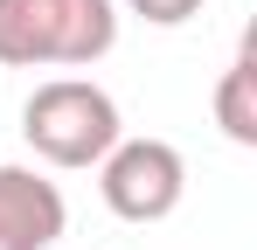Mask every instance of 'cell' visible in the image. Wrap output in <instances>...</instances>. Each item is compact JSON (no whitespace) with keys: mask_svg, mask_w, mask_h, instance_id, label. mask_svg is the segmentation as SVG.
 <instances>
[{"mask_svg":"<svg viewBox=\"0 0 257 250\" xmlns=\"http://www.w3.org/2000/svg\"><path fill=\"white\" fill-rule=\"evenodd\" d=\"M21 139H28L49 167H97L125 139V125H118V104H111L104 83L49 77V83H35V97L21 104Z\"/></svg>","mask_w":257,"mask_h":250,"instance_id":"obj_2","label":"cell"},{"mask_svg":"<svg viewBox=\"0 0 257 250\" xmlns=\"http://www.w3.org/2000/svg\"><path fill=\"white\" fill-rule=\"evenodd\" d=\"M139 21H153V28H181V21H195L202 14V0H125Z\"/></svg>","mask_w":257,"mask_h":250,"instance_id":"obj_6","label":"cell"},{"mask_svg":"<svg viewBox=\"0 0 257 250\" xmlns=\"http://www.w3.org/2000/svg\"><path fill=\"white\" fill-rule=\"evenodd\" d=\"M70 208L56 181H42L35 167H0V250H49Z\"/></svg>","mask_w":257,"mask_h":250,"instance_id":"obj_4","label":"cell"},{"mask_svg":"<svg viewBox=\"0 0 257 250\" xmlns=\"http://www.w3.org/2000/svg\"><path fill=\"white\" fill-rule=\"evenodd\" d=\"M111 42V0H0V70H84Z\"/></svg>","mask_w":257,"mask_h":250,"instance_id":"obj_1","label":"cell"},{"mask_svg":"<svg viewBox=\"0 0 257 250\" xmlns=\"http://www.w3.org/2000/svg\"><path fill=\"white\" fill-rule=\"evenodd\" d=\"M97 188L118 222H167L188 195V160L167 139H118L97 160Z\"/></svg>","mask_w":257,"mask_h":250,"instance_id":"obj_3","label":"cell"},{"mask_svg":"<svg viewBox=\"0 0 257 250\" xmlns=\"http://www.w3.org/2000/svg\"><path fill=\"white\" fill-rule=\"evenodd\" d=\"M215 125L236 146H257V42L250 35H243V49L229 56V70L215 83Z\"/></svg>","mask_w":257,"mask_h":250,"instance_id":"obj_5","label":"cell"}]
</instances>
